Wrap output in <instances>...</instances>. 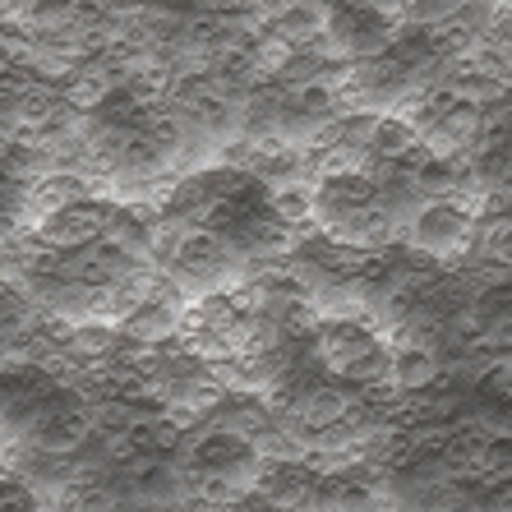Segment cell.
Instances as JSON below:
<instances>
[{"label": "cell", "instance_id": "cell-11", "mask_svg": "<svg viewBox=\"0 0 512 512\" xmlns=\"http://www.w3.org/2000/svg\"><path fill=\"white\" fill-rule=\"evenodd\" d=\"M116 328H120L125 342L167 346V342H176L180 337V305H171V300H143V305H134Z\"/></svg>", "mask_w": 512, "mask_h": 512}, {"label": "cell", "instance_id": "cell-15", "mask_svg": "<svg viewBox=\"0 0 512 512\" xmlns=\"http://www.w3.org/2000/svg\"><path fill=\"white\" fill-rule=\"evenodd\" d=\"M185 512H231V508H203V503H190Z\"/></svg>", "mask_w": 512, "mask_h": 512}, {"label": "cell", "instance_id": "cell-13", "mask_svg": "<svg viewBox=\"0 0 512 512\" xmlns=\"http://www.w3.org/2000/svg\"><path fill=\"white\" fill-rule=\"evenodd\" d=\"M337 379L351 383V388H360V397L393 388V342H383V337H379V342H374L365 356L351 360V365H346Z\"/></svg>", "mask_w": 512, "mask_h": 512}, {"label": "cell", "instance_id": "cell-3", "mask_svg": "<svg viewBox=\"0 0 512 512\" xmlns=\"http://www.w3.org/2000/svg\"><path fill=\"white\" fill-rule=\"evenodd\" d=\"M93 439H97L93 416L70 388H56L51 402L24 425V443L37 457H79Z\"/></svg>", "mask_w": 512, "mask_h": 512}, {"label": "cell", "instance_id": "cell-10", "mask_svg": "<svg viewBox=\"0 0 512 512\" xmlns=\"http://www.w3.org/2000/svg\"><path fill=\"white\" fill-rule=\"evenodd\" d=\"M443 379V356L420 342H393V388L397 397H420Z\"/></svg>", "mask_w": 512, "mask_h": 512}, {"label": "cell", "instance_id": "cell-12", "mask_svg": "<svg viewBox=\"0 0 512 512\" xmlns=\"http://www.w3.org/2000/svg\"><path fill=\"white\" fill-rule=\"evenodd\" d=\"M471 310L480 319V346H512V277L503 282H489L476 300H471Z\"/></svg>", "mask_w": 512, "mask_h": 512}, {"label": "cell", "instance_id": "cell-2", "mask_svg": "<svg viewBox=\"0 0 512 512\" xmlns=\"http://www.w3.org/2000/svg\"><path fill=\"white\" fill-rule=\"evenodd\" d=\"M259 466H263V457L250 439H240V434H231V429H222V425H203V429H194L190 443H185V462H180V471H185V476L231 480L236 489L250 494Z\"/></svg>", "mask_w": 512, "mask_h": 512}, {"label": "cell", "instance_id": "cell-9", "mask_svg": "<svg viewBox=\"0 0 512 512\" xmlns=\"http://www.w3.org/2000/svg\"><path fill=\"white\" fill-rule=\"evenodd\" d=\"M420 143H425V134L416 130V120L393 107V111H379V116H374L370 143H365V148H370V157L379 162V167H402Z\"/></svg>", "mask_w": 512, "mask_h": 512}, {"label": "cell", "instance_id": "cell-4", "mask_svg": "<svg viewBox=\"0 0 512 512\" xmlns=\"http://www.w3.org/2000/svg\"><path fill=\"white\" fill-rule=\"evenodd\" d=\"M236 250L227 245V236H213V231H185L180 236V250H176V263H171V277L180 282H194L208 291H227L222 277H236Z\"/></svg>", "mask_w": 512, "mask_h": 512}, {"label": "cell", "instance_id": "cell-14", "mask_svg": "<svg viewBox=\"0 0 512 512\" xmlns=\"http://www.w3.org/2000/svg\"><path fill=\"white\" fill-rule=\"evenodd\" d=\"M476 259L485 268H499V273H512V213H489L476 231Z\"/></svg>", "mask_w": 512, "mask_h": 512}, {"label": "cell", "instance_id": "cell-5", "mask_svg": "<svg viewBox=\"0 0 512 512\" xmlns=\"http://www.w3.org/2000/svg\"><path fill=\"white\" fill-rule=\"evenodd\" d=\"M107 217H111V199H84V203H70V208H60V213L42 217L33 227V236L56 254H74V250H88L102 240L107 231Z\"/></svg>", "mask_w": 512, "mask_h": 512}, {"label": "cell", "instance_id": "cell-6", "mask_svg": "<svg viewBox=\"0 0 512 512\" xmlns=\"http://www.w3.org/2000/svg\"><path fill=\"white\" fill-rule=\"evenodd\" d=\"M125 88V79H120L111 65H102V60H84L79 70L60 84V97H65V107L74 111V116H97V111L111 102V93H120Z\"/></svg>", "mask_w": 512, "mask_h": 512}, {"label": "cell", "instance_id": "cell-1", "mask_svg": "<svg viewBox=\"0 0 512 512\" xmlns=\"http://www.w3.org/2000/svg\"><path fill=\"white\" fill-rule=\"evenodd\" d=\"M480 231V213L462 199H429L416 203L406 217V250L429 263H457L471 254Z\"/></svg>", "mask_w": 512, "mask_h": 512}, {"label": "cell", "instance_id": "cell-8", "mask_svg": "<svg viewBox=\"0 0 512 512\" xmlns=\"http://www.w3.org/2000/svg\"><path fill=\"white\" fill-rule=\"evenodd\" d=\"M268 213H273V222H282L291 236H310L314 217H319V194H314L310 180L277 176L273 190H268Z\"/></svg>", "mask_w": 512, "mask_h": 512}, {"label": "cell", "instance_id": "cell-7", "mask_svg": "<svg viewBox=\"0 0 512 512\" xmlns=\"http://www.w3.org/2000/svg\"><path fill=\"white\" fill-rule=\"evenodd\" d=\"M84 199H97V185L88 171H51V176L37 180L33 190H24V213H37V222H42V217L60 213L70 203H84Z\"/></svg>", "mask_w": 512, "mask_h": 512}]
</instances>
